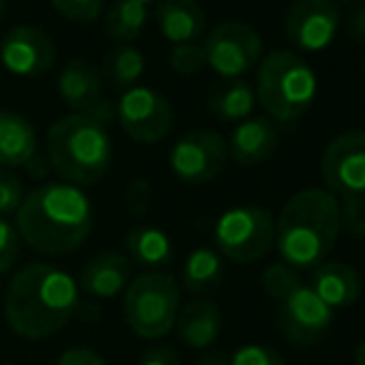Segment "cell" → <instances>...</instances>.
<instances>
[{
    "instance_id": "74e56055",
    "label": "cell",
    "mask_w": 365,
    "mask_h": 365,
    "mask_svg": "<svg viewBox=\"0 0 365 365\" xmlns=\"http://www.w3.org/2000/svg\"><path fill=\"white\" fill-rule=\"evenodd\" d=\"M25 169H28V174H30V177H35V179H43V177H48V174L53 172L48 157H43L40 152H35L33 157H30V162L25 164Z\"/></svg>"
},
{
    "instance_id": "52a82bcc",
    "label": "cell",
    "mask_w": 365,
    "mask_h": 365,
    "mask_svg": "<svg viewBox=\"0 0 365 365\" xmlns=\"http://www.w3.org/2000/svg\"><path fill=\"white\" fill-rule=\"evenodd\" d=\"M276 241V219L266 207L239 204L226 209L214 224V244L221 259L231 264L261 261Z\"/></svg>"
},
{
    "instance_id": "d6a6232c",
    "label": "cell",
    "mask_w": 365,
    "mask_h": 365,
    "mask_svg": "<svg viewBox=\"0 0 365 365\" xmlns=\"http://www.w3.org/2000/svg\"><path fill=\"white\" fill-rule=\"evenodd\" d=\"M20 254V236L10 221L0 217V276L8 274Z\"/></svg>"
},
{
    "instance_id": "e575fe53",
    "label": "cell",
    "mask_w": 365,
    "mask_h": 365,
    "mask_svg": "<svg viewBox=\"0 0 365 365\" xmlns=\"http://www.w3.org/2000/svg\"><path fill=\"white\" fill-rule=\"evenodd\" d=\"M55 365H107V361L90 348H68Z\"/></svg>"
},
{
    "instance_id": "d6986e66",
    "label": "cell",
    "mask_w": 365,
    "mask_h": 365,
    "mask_svg": "<svg viewBox=\"0 0 365 365\" xmlns=\"http://www.w3.org/2000/svg\"><path fill=\"white\" fill-rule=\"evenodd\" d=\"M58 95L73 112L87 115L102 100V73L82 58L68 60L58 75Z\"/></svg>"
},
{
    "instance_id": "7402d4cb",
    "label": "cell",
    "mask_w": 365,
    "mask_h": 365,
    "mask_svg": "<svg viewBox=\"0 0 365 365\" xmlns=\"http://www.w3.org/2000/svg\"><path fill=\"white\" fill-rule=\"evenodd\" d=\"M125 249L127 259L132 264H140L142 269L149 271H162L164 266L172 264V239L167 236V231H162L159 226L152 224H137L127 231L125 236Z\"/></svg>"
},
{
    "instance_id": "ee69618b",
    "label": "cell",
    "mask_w": 365,
    "mask_h": 365,
    "mask_svg": "<svg viewBox=\"0 0 365 365\" xmlns=\"http://www.w3.org/2000/svg\"><path fill=\"white\" fill-rule=\"evenodd\" d=\"M336 3H338V0H336ZM341 3H351V0H341Z\"/></svg>"
},
{
    "instance_id": "8992f818",
    "label": "cell",
    "mask_w": 365,
    "mask_h": 365,
    "mask_svg": "<svg viewBox=\"0 0 365 365\" xmlns=\"http://www.w3.org/2000/svg\"><path fill=\"white\" fill-rule=\"evenodd\" d=\"M127 326L145 341H159L174 331L177 313L182 308V289L167 271H147L130 281L125 289Z\"/></svg>"
},
{
    "instance_id": "f1b7e54d",
    "label": "cell",
    "mask_w": 365,
    "mask_h": 365,
    "mask_svg": "<svg viewBox=\"0 0 365 365\" xmlns=\"http://www.w3.org/2000/svg\"><path fill=\"white\" fill-rule=\"evenodd\" d=\"M169 65L177 75H197L199 70L207 68V58H204V48L199 43H184L174 45L169 53Z\"/></svg>"
},
{
    "instance_id": "836d02e7",
    "label": "cell",
    "mask_w": 365,
    "mask_h": 365,
    "mask_svg": "<svg viewBox=\"0 0 365 365\" xmlns=\"http://www.w3.org/2000/svg\"><path fill=\"white\" fill-rule=\"evenodd\" d=\"M149 202H152V189H149V184L145 182V179H135V182H130V187H127V192H125L127 209H130L135 217H142V214L147 212Z\"/></svg>"
},
{
    "instance_id": "484cf974",
    "label": "cell",
    "mask_w": 365,
    "mask_h": 365,
    "mask_svg": "<svg viewBox=\"0 0 365 365\" xmlns=\"http://www.w3.org/2000/svg\"><path fill=\"white\" fill-rule=\"evenodd\" d=\"M102 73L107 75V80H110L117 90H122V87L130 90L142 77V73H145V55H142L135 45L120 43L107 53Z\"/></svg>"
},
{
    "instance_id": "d590c367",
    "label": "cell",
    "mask_w": 365,
    "mask_h": 365,
    "mask_svg": "<svg viewBox=\"0 0 365 365\" xmlns=\"http://www.w3.org/2000/svg\"><path fill=\"white\" fill-rule=\"evenodd\" d=\"M140 365H182L179 356L169 346H154L140 358Z\"/></svg>"
},
{
    "instance_id": "30bf717a",
    "label": "cell",
    "mask_w": 365,
    "mask_h": 365,
    "mask_svg": "<svg viewBox=\"0 0 365 365\" xmlns=\"http://www.w3.org/2000/svg\"><path fill=\"white\" fill-rule=\"evenodd\" d=\"M279 331L291 346L311 348L331 331L336 311L326 306L313 289L298 281L279 298Z\"/></svg>"
},
{
    "instance_id": "7a4b0ae2",
    "label": "cell",
    "mask_w": 365,
    "mask_h": 365,
    "mask_svg": "<svg viewBox=\"0 0 365 365\" xmlns=\"http://www.w3.org/2000/svg\"><path fill=\"white\" fill-rule=\"evenodd\" d=\"M80 308V289L68 271L53 264H28L5 289V321L28 341L60 333Z\"/></svg>"
},
{
    "instance_id": "5b68a950",
    "label": "cell",
    "mask_w": 365,
    "mask_h": 365,
    "mask_svg": "<svg viewBox=\"0 0 365 365\" xmlns=\"http://www.w3.org/2000/svg\"><path fill=\"white\" fill-rule=\"evenodd\" d=\"M254 90L271 122L296 125L316 102L318 77L301 55L271 50L261 58Z\"/></svg>"
},
{
    "instance_id": "603a6c76",
    "label": "cell",
    "mask_w": 365,
    "mask_h": 365,
    "mask_svg": "<svg viewBox=\"0 0 365 365\" xmlns=\"http://www.w3.org/2000/svg\"><path fill=\"white\" fill-rule=\"evenodd\" d=\"M224 281V259L212 246H197L184 261L182 284L194 296L204 298L214 293Z\"/></svg>"
},
{
    "instance_id": "5bb4252c",
    "label": "cell",
    "mask_w": 365,
    "mask_h": 365,
    "mask_svg": "<svg viewBox=\"0 0 365 365\" xmlns=\"http://www.w3.org/2000/svg\"><path fill=\"white\" fill-rule=\"evenodd\" d=\"M0 63L15 77H40L55 65V43L35 25H15L0 40Z\"/></svg>"
},
{
    "instance_id": "3957f363",
    "label": "cell",
    "mask_w": 365,
    "mask_h": 365,
    "mask_svg": "<svg viewBox=\"0 0 365 365\" xmlns=\"http://www.w3.org/2000/svg\"><path fill=\"white\" fill-rule=\"evenodd\" d=\"M341 236L338 197L318 187L296 192L276 219V241L281 261L296 271H313L331 256Z\"/></svg>"
},
{
    "instance_id": "2e32d148",
    "label": "cell",
    "mask_w": 365,
    "mask_h": 365,
    "mask_svg": "<svg viewBox=\"0 0 365 365\" xmlns=\"http://www.w3.org/2000/svg\"><path fill=\"white\" fill-rule=\"evenodd\" d=\"M229 157L239 167H259L269 162L279 149V130L269 117H249L231 132Z\"/></svg>"
},
{
    "instance_id": "9a60e30c",
    "label": "cell",
    "mask_w": 365,
    "mask_h": 365,
    "mask_svg": "<svg viewBox=\"0 0 365 365\" xmlns=\"http://www.w3.org/2000/svg\"><path fill=\"white\" fill-rule=\"evenodd\" d=\"M132 281V261L120 251H102L92 256L80 271L77 289L97 301H110L117 298Z\"/></svg>"
},
{
    "instance_id": "f546056e",
    "label": "cell",
    "mask_w": 365,
    "mask_h": 365,
    "mask_svg": "<svg viewBox=\"0 0 365 365\" xmlns=\"http://www.w3.org/2000/svg\"><path fill=\"white\" fill-rule=\"evenodd\" d=\"M23 199H25L23 179L10 172V169L0 167V217L5 219L8 214L18 212Z\"/></svg>"
},
{
    "instance_id": "ac0fdd59",
    "label": "cell",
    "mask_w": 365,
    "mask_h": 365,
    "mask_svg": "<svg viewBox=\"0 0 365 365\" xmlns=\"http://www.w3.org/2000/svg\"><path fill=\"white\" fill-rule=\"evenodd\" d=\"M221 326H224V318L217 303L209 298H194L179 308L174 331L187 348L209 351L221 336Z\"/></svg>"
},
{
    "instance_id": "ba28073f",
    "label": "cell",
    "mask_w": 365,
    "mask_h": 365,
    "mask_svg": "<svg viewBox=\"0 0 365 365\" xmlns=\"http://www.w3.org/2000/svg\"><path fill=\"white\" fill-rule=\"evenodd\" d=\"M204 58L207 65L224 80H241L246 73L259 68L264 58V40L259 30L246 23H219L204 35Z\"/></svg>"
},
{
    "instance_id": "8d00e7d4",
    "label": "cell",
    "mask_w": 365,
    "mask_h": 365,
    "mask_svg": "<svg viewBox=\"0 0 365 365\" xmlns=\"http://www.w3.org/2000/svg\"><path fill=\"white\" fill-rule=\"evenodd\" d=\"M348 33H351V38L356 40V43L365 45V3H361L353 10L351 20H348Z\"/></svg>"
},
{
    "instance_id": "7c38bea8",
    "label": "cell",
    "mask_w": 365,
    "mask_h": 365,
    "mask_svg": "<svg viewBox=\"0 0 365 365\" xmlns=\"http://www.w3.org/2000/svg\"><path fill=\"white\" fill-rule=\"evenodd\" d=\"M321 179L333 197L365 192V132L348 130L338 135L321 157Z\"/></svg>"
},
{
    "instance_id": "277c9868",
    "label": "cell",
    "mask_w": 365,
    "mask_h": 365,
    "mask_svg": "<svg viewBox=\"0 0 365 365\" xmlns=\"http://www.w3.org/2000/svg\"><path fill=\"white\" fill-rule=\"evenodd\" d=\"M45 157L55 174L73 187H92L102 182L112 164V140L105 125L73 112L48 130Z\"/></svg>"
},
{
    "instance_id": "6da1fadb",
    "label": "cell",
    "mask_w": 365,
    "mask_h": 365,
    "mask_svg": "<svg viewBox=\"0 0 365 365\" xmlns=\"http://www.w3.org/2000/svg\"><path fill=\"white\" fill-rule=\"evenodd\" d=\"M20 244L45 256L73 254L92 231V204L80 187L48 182L25 194L15 212Z\"/></svg>"
},
{
    "instance_id": "d4e9b609",
    "label": "cell",
    "mask_w": 365,
    "mask_h": 365,
    "mask_svg": "<svg viewBox=\"0 0 365 365\" xmlns=\"http://www.w3.org/2000/svg\"><path fill=\"white\" fill-rule=\"evenodd\" d=\"M147 18V5L140 0H115L105 13V33L117 45H130L142 35Z\"/></svg>"
},
{
    "instance_id": "f6af8a7d",
    "label": "cell",
    "mask_w": 365,
    "mask_h": 365,
    "mask_svg": "<svg viewBox=\"0 0 365 365\" xmlns=\"http://www.w3.org/2000/svg\"><path fill=\"white\" fill-rule=\"evenodd\" d=\"M0 365H10V363H0Z\"/></svg>"
},
{
    "instance_id": "ffe728a7",
    "label": "cell",
    "mask_w": 365,
    "mask_h": 365,
    "mask_svg": "<svg viewBox=\"0 0 365 365\" xmlns=\"http://www.w3.org/2000/svg\"><path fill=\"white\" fill-rule=\"evenodd\" d=\"M157 28L169 43H197L207 33V15L197 0H162L154 10Z\"/></svg>"
},
{
    "instance_id": "83f0119b",
    "label": "cell",
    "mask_w": 365,
    "mask_h": 365,
    "mask_svg": "<svg viewBox=\"0 0 365 365\" xmlns=\"http://www.w3.org/2000/svg\"><path fill=\"white\" fill-rule=\"evenodd\" d=\"M338 212H341V231L365 239V192L353 194V197H341Z\"/></svg>"
},
{
    "instance_id": "9c48e42d",
    "label": "cell",
    "mask_w": 365,
    "mask_h": 365,
    "mask_svg": "<svg viewBox=\"0 0 365 365\" xmlns=\"http://www.w3.org/2000/svg\"><path fill=\"white\" fill-rule=\"evenodd\" d=\"M115 117L125 135L140 145H157L172 132L174 110L162 92L145 85H135L120 95Z\"/></svg>"
},
{
    "instance_id": "1f68e13d",
    "label": "cell",
    "mask_w": 365,
    "mask_h": 365,
    "mask_svg": "<svg viewBox=\"0 0 365 365\" xmlns=\"http://www.w3.org/2000/svg\"><path fill=\"white\" fill-rule=\"evenodd\" d=\"M58 13L75 23H92L102 15L105 0H50Z\"/></svg>"
},
{
    "instance_id": "8fae6325",
    "label": "cell",
    "mask_w": 365,
    "mask_h": 365,
    "mask_svg": "<svg viewBox=\"0 0 365 365\" xmlns=\"http://www.w3.org/2000/svg\"><path fill=\"white\" fill-rule=\"evenodd\" d=\"M229 162V145L214 130L187 132L169 152V169L184 184H207L224 172Z\"/></svg>"
},
{
    "instance_id": "60d3db41",
    "label": "cell",
    "mask_w": 365,
    "mask_h": 365,
    "mask_svg": "<svg viewBox=\"0 0 365 365\" xmlns=\"http://www.w3.org/2000/svg\"><path fill=\"white\" fill-rule=\"evenodd\" d=\"M5 5H8V0H0V18H3V13H5Z\"/></svg>"
},
{
    "instance_id": "e0dca14e",
    "label": "cell",
    "mask_w": 365,
    "mask_h": 365,
    "mask_svg": "<svg viewBox=\"0 0 365 365\" xmlns=\"http://www.w3.org/2000/svg\"><path fill=\"white\" fill-rule=\"evenodd\" d=\"M308 286H311L313 293H316L331 311L356 306L363 291L361 274H358L351 264L331 261V259H326L323 264H318L316 269L311 271Z\"/></svg>"
},
{
    "instance_id": "f35d334b",
    "label": "cell",
    "mask_w": 365,
    "mask_h": 365,
    "mask_svg": "<svg viewBox=\"0 0 365 365\" xmlns=\"http://www.w3.org/2000/svg\"><path fill=\"white\" fill-rule=\"evenodd\" d=\"M199 365H229V358H226L224 353H219V351H212V353H207L202 361H199Z\"/></svg>"
},
{
    "instance_id": "4dcf8cb0",
    "label": "cell",
    "mask_w": 365,
    "mask_h": 365,
    "mask_svg": "<svg viewBox=\"0 0 365 365\" xmlns=\"http://www.w3.org/2000/svg\"><path fill=\"white\" fill-rule=\"evenodd\" d=\"M229 365H286L274 348L264 343H244L229 358Z\"/></svg>"
},
{
    "instance_id": "44dd1931",
    "label": "cell",
    "mask_w": 365,
    "mask_h": 365,
    "mask_svg": "<svg viewBox=\"0 0 365 365\" xmlns=\"http://www.w3.org/2000/svg\"><path fill=\"white\" fill-rule=\"evenodd\" d=\"M38 152V132L23 115L0 110V167H25Z\"/></svg>"
},
{
    "instance_id": "cb8c5ba5",
    "label": "cell",
    "mask_w": 365,
    "mask_h": 365,
    "mask_svg": "<svg viewBox=\"0 0 365 365\" xmlns=\"http://www.w3.org/2000/svg\"><path fill=\"white\" fill-rule=\"evenodd\" d=\"M207 107L214 117L224 122H244L256 107V90L246 80H229L226 85L209 92Z\"/></svg>"
},
{
    "instance_id": "7bdbcfd3",
    "label": "cell",
    "mask_w": 365,
    "mask_h": 365,
    "mask_svg": "<svg viewBox=\"0 0 365 365\" xmlns=\"http://www.w3.org/2000/svg\"><path fill=\"white\" fill-rule=\"evenodd\" d=\"M363 80H365V60H363Z\"/></svg>"
},
{
    "instance_id": "4316f807",
    "label": "cell",
    "mask_w": 365,
    "mask_h": 365,
    "mask_svg": "<svg viewBox=\"0 0 365 365\" xmlns=\"http://www.w3.org/2000/svg\"><path fill=\"white\" fill-rule=\"evenodd\" d=\"M298 281H303L301 274L296 269H291L289 264H284V261H274V264H269L261 271V289H264L269 298H274V301H279Z\"/></svg>"
},
{
    "instance_id": "b9f144b4",
    "label": "cell",
    "mask_w": 365,
    "mask_h": 365,
    "mask_svg": "<svg viewBox=\"0 0 365 365\" xmlns=\"http://www.w3.org/2000/svg\"><path fill=\"white\" fill-rule=\"evenodd\" d=\"M140 3H145V5H147V3H154V0H140Z\"/></svg>"
},
{
    "instance_id": "ab89813d",
    "label": "cell",
    "mask_w": 365,
    "mask_h": 365,
    "mask_svg": "<svg viewBox=\"0 0 365 365\" xmlns=\"http://www.w3.org/2000/svg\"><path fill=\"white\" fill-rule=\"evenodd\" d=\"M353 361H356V365H365V338H363L361 343H358L356 356H353Z\"/></svg>"
},
{
    "instance_id": "4fadbf2b",
    "label": "cell",
    "mask_w": 365,
    "mask_h": 365,
    "mask_svg": "<svg viewBox=\"0 0 365 365\" xmlns=\"http://www.w3.org/2000/svg\"><path fill=\"white\" fill-rule=\"evenodd\" d=\"M341 10L336 0H293L286 10L284 33L293 48L321 53L336 40Z\"/></svg>"
}]
</instances>
